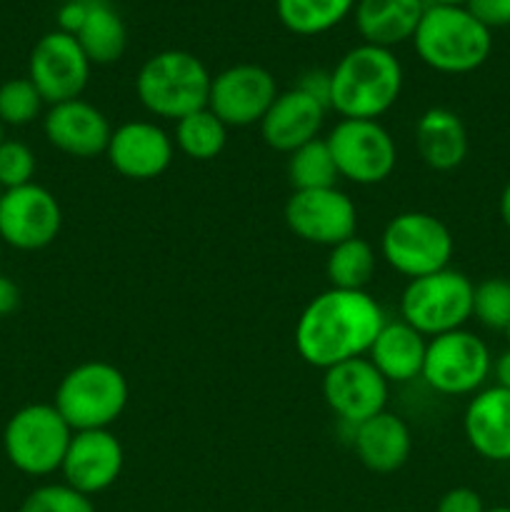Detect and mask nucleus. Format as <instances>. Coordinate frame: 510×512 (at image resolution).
I'll return each instance as SVG.
<instances>
[{
  "label": "nucleus",
  "instance_id": "obj_40",
  "mask_svg": "<svg viewBox=\"0 0 510 512\" xmlns=\"http://www.w3.org/2000/svg\"><path fill=\"white\" fill-rule=\"evenodd\" d=\"M500 218H503L505 228L510 230V183L503 188V195H500Z\"/></svg>",
  "mask_w": 510,
  "mask_h": 512
},
{
  "label": "nucleus",
  "instance_id": "obj_43",
  "mask_svg": "<svg viewBox=\"0 0 510 512\" xmlns=\"http://www.w3.org/2000/svg\"><path fill=\"white\" fill-rule=\"evenodd\" d=\"M5 140V135H3V123H0V143H3Z\"/></svg>",
  "mask_w": 510,
  "mask_h": 512
},
{
  "label": "nucleus",
  "instance_id": "obj_14",
  "mask_svg": "<svg viewBox=\"0 0 510 512\" xmlns=\"http://www.w3.org/2000/svg\"><path fill=\"white\" fill-rule=\"evenodd\" d=\"M278 93L273 73L263 65H230L213 75L208 108L228 128H250V125H260Z\"/></svg>",
  "mask_w": 510,
  "mask_h": 512
},
{
  "label": "nucleus",
  "instance_id": "obj_18",
  "mask_svg": "<svg viewBox=\"0 0 510 512\" xmlns=\"http://www.w3.org/2000/svg\"><path fill=\"white\" fill-rule=\"evenodd\" d=\"M48 143L70 158H95L108 150L113 125L100 108L83 98L50 105L43 118Z\"/></svg>",
  "mask_w": 510,
  "mask_h": 512
},
{
  "label": "nucleus",
  "instance_id": "obj_36",
  "mask_svg": "<svg viewBox=\"0 0 510 512\" xmlns=\"http://www.w3.org/2000/svg\"><path fill=\"white\" fill-rule=\"evenodd\" d=\"M303 93L313 95L315 100H320L323 105H328L330 110V70H308V73L300 78V83L295 85Z\"/></svg>",
  "mask_w": 510,
  "mask_h": 512
},
{
  "label": "nucleus",
  "instance_id": "obj_8",
  "mask_svg": "<svg viewBox=\"0 0 510 512\" xmlns=\"http://www.w3.org/2000/svg\"><path fill=\"white\" fill-rule=\"evenodd\" d=\"M453 250L455 240L448 225L420 210L395 215L380 235L383 260L410 280L450 268Z\"/></svg>",
  "mask_w": 510,
  "mask_h": 512
},
{
  "label": "nucleus",
  "instance_id": "obj_7",
  "mask_svg": "<svg viewBox=\"0 0 510 512\" xmlns=\"http://www.w3.org/2000/svg\"><path fill=\"white\" fill-rule=\"evenodd\" d=\"M473 288L468 275L453 268L410 280L400 295V320L425 338L460 330L473 318Z\"/></svg>",
  "mask_w": 510,
  "mask_h": 512
},
{
  "label": "nucleus",
  "instance_id": "obj_37",
  "mask_svg": "<svg viewBox=\"0 0 510 512\" xmlns=\"http://www.w3.org/2000/svg\"><path fill=\"white\" fill-rule=\"evenodd\" d=\"M85 15H88V0H65L63 8L58 10V30L75 35L85 23Z\"/></svg>",
  "mask_w": 510,
  "mask_h": 512
},
{
  "label": "nucleus",
  "instance_id": "obj_6",
  "mask_svg": "<svg viewBox=\"0 0 510 512\" xmlns=\"http://www.w3.org/2000/svg\"><path fill=\"white\" fill-rule=\"evenodd\" d=\"M70 440H73V428L65 423L53 403L25 405L3 430L5 458L15 470L33 478L58 473Z\"/></svg>",
  "mask_w": 510,
  "mask_h": 512
},
{
  "label": "nucleus",
  "instance_id": "obj_35",
  "mask_svg": "<svg viewBox=\"0 0 510 512\" xmlns=\"http://www.w3.org/2000/svg\"><path fill=\"white\" fill-rule=\"evenodd\" d=\"M435 512H485V505L473 488H453L440 498Z\"/></svg>",
  "mask_w": 510,
  "mask_h": 512
},
{
  "label": "nucleus",
  "instance_id": "obj_31",
  "mask_svg": "<svg viewBox=\"0 0 510 512\" xmlns=\"http://www.w3.org/2000/svg\"><path fill=\"white\" fill-rule=\"evenodd\" d=\"M473 318L483 328L505 333L510 325V280L485 278L473 288Z\"/></svg>",
  "mask_w": 510,
  "mask_h": 512
},
{
  "label": "nucleus",
  "instance_id": "obj_39",
  "mask_svg": "<svg viewBox=\"0 0 510 512\" xmlns=\"http://www.w3.org/2000/svg\"><path fill=\"white\" fill-rule=\"evenodd\" d=\"M493 378L498 388L510 390V348L493 360Z\"/></svg>",
  "mask_w": 510,
  "mask_h": 512
},
{
  "label": "nucleus",
  "instance_id": "obj_23",
  "mask_svg": "<svg viewBox=\"0 0 510 512\" xmlns=\"http://www.w3.org/2000/svg\"><path fill=\"white\" fill-rule=\"evenodd\" d=\"M428 3L425 0H358L355 28L368 45L393 48L413 40Z\"/></svg>",
  "mask_w": 510,
  "mask_h": 512
},
{
  "label": "nucleus",
  "instance_id": "obj_38",
  "mask_svg": "<svg viewBox=\"0 0 510 512\" xmlns=\"http://www.w3.org/2000/svg\"><path fill=\"white\" fill-rule=\"evenodd\" d=\"M20 305V288L8 278L0 275V315H10Z\"/></svg>",
  "mask_w": 510,
  "mask_h": 512
},
{
  "label": "nucleus",
  "instance_id": "obj_27",
  "mask_svg": "<svg viewBox=\"0 0 510 512\" xmlns=\"http://www.w3.org/2000/svg\"><path fill=\"white\" fill-rule=\"evenodd\" d=\"M375 268H378V255L373 245L358 235L333 245L325 260L330 288L338 290H365L373 283Z\"/></svg>",
  "mask_w": 510,
  "mask_h": 512
},
{
  "label": "nucleus",
  "instance_id": "obj_12",
  "mask_svg": "<svg viewBox=\"0 0 510 512\" xmlns=\"http://www.w3.org/2000/svg\"><path fill=\"white\" fill-rule=\"evenodd\" d=\"M90 60L75 35L53 30L30 50L28 78L48 105L65 103L83 95L90 80Z\"/></svg>",
  "mask_w": 510,
  "mask_h": 512
},
{
  "label": "nucleus",
  "instance_id": "obj_29",
  "mask_svg": "<svg viewBox=\"0 0 510 512\" xmlns=\"http://www.w3.org/2000/svg\"><path fill=\"white\" fill-rule=\"evenodd\" d=\"M288 180L293 190L338 188V168L325 138H315L288 155Z\"/></svg>",
  "mask_w": 510,
  "mask_h": 512
},
{
  "label": "nucleus",
  "instance_id": "obj_30",
  "mask_svg": "<svg viewBox=\"0 0 510 512\" xmlns=\"http://www.w3.org/2000/svg\"><path fill=\"white\" fill-rule=\"evenodd\" d=\"M45 100L30 78H13L0 85V123L23 128L30 125L43 110Z\"/></svg>",
  "mask_w": 510,
  "mask_h": 512
},
{
  "label": "nucleus",
  "instance_id": "obj_11",
  "mask_svg": "<svg viewBox=\"0 0 510 512\" xmlns=\"http://www.w3.org/2000/svg\"><path fill=\"white\" fill-rule=\"evenodd\" d=\"M285 225L305 243L333 248L355 235L358 208L338 188L293 190L285 203Z\"/></svg>",
  "mask_w": 510,
  "mask_h": 512
},
{
  "label": "nucleus",
  "instance_id": "obj_33",
  "mask_svg": "<svg viewBox=\"0 0 510 512\" xmlns=\"http://www.w3.org/2000/svg\"><path fill=\"white\" fill-rule=\"evenodd\" d=\"M35 153L20 140L5 138L0 143V188L13 190L33 183Z\"/></svg>",
  "mask_w": 510,
  "mask_h": 512
},
{
  "label": "nucleus",
  "instance_id": "obj_16",
  "mask_svg": "<svg viewBox=\"0 0 510 512\" xmlns=\"http://www.w3.org/2000/svg\"><path fill=\"white\" fill-rule=\"evenodd\" d=\"M123 465V445L110 430H80L73 433L60 473L65 485L93 498L113 488Z\"/></svg>",
  "mask_w": 510,
  "mask_h": 512
},
{
  "label": "nucleus",
  "instance_id": "obj_42",
  "mask_svg": "<svg viewBox=\"0 0 510 512\" xmlns=\"http://www.w3.org/2000/svg\"><path fill=\"white\" fill-rule=\"evenodd\" d=\"M485 512H510V508H493V510H485Z\"/></svg>",
  "mask_w": 510,
  "mask_h": 512
},
{
  "label": "nucleus",
  "instance_id": "obj_21",
  "mask_svg": "<svg viewBox=\"0 0 510 512\" xmlns=\"http://www.w3.org/2000/svg\"><path fill=\"white\" fill-rule=\"evenodd\" d=\"M353 448L370 473L388 475L403 468L413 453V433L395 413H378L353 428Z\"/></svg>",
  "mask_w": 510,
  "mask_h": 512
},
{
  "label": "nucleus",
  "instance_id": "obj_44",
  "mask_svg": "<svg viewBox=\"0 0 510 512\" xmlns=\"http://www.w3.org/2000/svg\"><path fill=\"white\" fill-rule=\"evenodd\" d=\"M505 338H508V343H510V325H508V330H505Z\"/></svg>",
  "mask_w": 510,
  "mask_h": 512
},
{
  "label": "nucleus",
  "instance_id": "obj_28",
  "mask_svg": "<svg viewBox=\"0 0 510 512\" xmlns=\"http://www.w3.org/2000/svg\"><path fill=\"white\" fill-rule=\"evenodd\" d=\"M173 143L190 160H213L223 153L228 143V125L210 108L195 110L175 120Z\"/></svg>",
  "mask_w": 510,
  "mask_h": 512
},
{
  "label": "nucleus",
  "instance_id": "obj_17",
  "mask_svg": "<svg viewBox=\"0 0 510 512\" xmlns=\"http://www.w3.org/2000/svg\"><path fill=\"white\" fill-rule=\"evenodd\" d=\"M105 155L123 178L153 180L173 163L175 143L160 125L150 120H130L113 130Z\"/></svg>",
  "mask_w": 510,
  "mask_h": 512
},
{
  "label": "nucleus",
  "instance_id": "obj_13",
  "mask_svg": "<svg viewBox=\"0 0 510 512\" xmlns=\"http://www.w3.org/2000/svg\"><path fill=\"white\" fill-rule=\"evenodd\" d=\"M63 210L58 198L38 183L5 190L0 198V240L15 250H43L58 238Z\"/></svg>",
  "mask_w": 510,
  "mask_h": 512
},
{
  "label": "nucleus",
  "instance_id": "obj_15",
  "mask_svg": "<svg viewBox=\"0 0 510 512\" xmlns=\"http://www.w3.org/2000/svg\"><path fill=\"white\" fill-rule=\"evenodd\" d=\"M390 383L368 358H353L333 365L323 375V398L328 408L350 428L383 413Z\"/></svg>",
  "mask_w": 510,
  "mask_h": 512
},
{
  "label": "nucleus",
  "instance_id": "obj_19",
  "mask_svg": "<svg viewBox=\"0 0 510 512\" xmlns=\"http://www.w3.org/2000/svg\"><path fill=\"white\" fill-rule=\"evenodd\" d=\"M325 115H328V105L300 88H290L278 93L265 118L260 120V135L268 148L290 155L300 145L320 138Z\"/></svg>",
  "mask_w": 510,
  "mask_h": 512
},
{
  "label": "nucleus",
  "instance_id": "obj_3",
  "mask_svg": "<svg viewBox=\"0 0 510 512\" xmlns=\"http://www.w3.org/2000/svg\"><path fill=\"white\" fill-rule=\"evenodd\" d=\"M418 58L445 75L473 73L493 50L490 30L468 8L430 5L413 35Z\"/></svg>",
  "mask_w": 510,
  "mask_h": 512
},
{
  "label": "nucleus",
  "instance_id": "obj_24",
  "mask_svg": "<svg viewBox=\"0 0 510 512\" xmlns=\"http://www.w3.org/2000/svg\"><path fill=\"white\" fill-rule=\"evenodd\" d=\"M415 150L430 170L448 173L468 158V130L448 108H430L415 125Z\"/></svg>",
  "mask_w": 510,
  "mask_h": 512
},
{
  "label": "nucleus",
  "instance_id": "obj_9",
  "mask_svg": "<svg viewBox=\"0 0 510 512\" xmlns=\"http://www.w3.org/2000/svg\"><path fill=\"white\" fill-rule=\"evenodd\" d=\"M493 373V358L483 338L460 328L428 340L423 375L440 395H475Z\"/></svg>",
  "mask_w": 510,
  "mask_h": 512
},
{
  "label": "nucleus",
  "instance_id": "obj_25",
  "mask_svg": "<svg viewBox=\"0 0 510 512\" xmlns=\"http://www.w3.org/2000/svg\"><path fill=\"white\" fill-rule=\"evenodd\" d=\"M75 40L93 65H110L123 58L128 33L118 10L108 0H88V15Z\"/></svg>",
  "mask_w": 510,
  "mask_h": 512
},
{
  "label": "nucleus",
  "instance_id": "obj_20",
  "mask_svg": "<svg viewBox=\"0 0 510 512\" xmlns=\"http://www.w3.org/2000/svg\"><path fill=\"white\" fill-rule=\"evenodd\" d=\"M470 448L490 463H510V390L483 388L470 398L463 415Z\"/></svg>",
  "mask_w": 510,
  "mask_h": 512
},
{
  "label": "nucleus",
  "instance_id": "obj_2",
  "mask_svg": "<svg viewBox=\"0 0 510 512\" xmlns=\"http://www.w3.org/2000/svg\"><path fill=\"white\" fill-rule=\"evenodd\" d=\"M403 90V65L378 45L350 48L330 70V110L348 120H378Z\"/></svg>",
  "mask_w": 510,
  "mask_h": 512
},
{
  "label": "nucleus",
  "instance_id": "obj_34",
  "mask_svg": "<svg viewBox=\"0 0 510 512\" xmlns=\"http://www.w3.org/2000/svg\"><path fill=\"white\" fill-rule=\"evenodd\" d=\"M465 8L488 30L510 25V0H470Z\"/></svg>",
  "mask_w": 510,
  "mask_h": 512
},
{
  "label": "nucleus",
  "instance_id": "obj_4",
  "mask_svg": "<svg viewBox=\"0 0 510 512\" xmlns=\"http://www.w3.org/2000/svg\"><path fill=\"white\" fill-rule=\"evenodd\" d=\"M210 83L213 75L198 55L188 50H163L140 65L135 95L155 118L180 120L208 108Z\"/></svg>",
  "mask_w": 510,
  "mask_h": 512
},
{
  "label": "nucleus",
  "instance_id": "obj_32",
  "mask_svg": "<svg viewBox=\"0 0 510 512\" xmlns=\"http://www.w3.org/2000/svg\"><path fill=\"white\" fill-rule=\"evenodd\" d=\"M20 512H95L93 500L65 483L35 488L20 505Z\"/></svg>",
  "mask_w": 510,
  "mask_h": 512
},
{
  "label": "nucleus",
  "instance_id": "obj_10",
  "mask_svg": "<svg viewBox=\"0 0 510 512\" xmlns=\"http://www.w3.org/2000/svg\"><path fill=\"white\" fill-rule=\"evenodd\" d=\"M340 178L355 185H378L393 175L398 165V145L378 120L340 118L328 138Z\"/></svg>",
  "mask_w": 510,
  "mask_h": 512
},
{
  "label": "nucleus",
  "instance_id": "obj_5",
  "mask_svg": "<svg viewBox=\"0 0 510 512\" xmlns=\"http://www.w3.org/2000/svg\"><path fill=\"white\" fill-rule=\"evenodd\" d=\"M128 380L123 370L105 360H88L65 373L53 405L65 423L80 430H108L128 405Z\"/></svg>",
  "mask_w": 510,
  "mask_h": 512
},
{
  "label": "nucleus",
  "instance_id": "obj_22",
  "mask_svg": "<svg viewBox=\"0 0 510 512\" xmlns=\"http://www.w3.org/2000/svg\"><path fill=\"white\" fill-rule=\"evenodd\" d=\"M428 340L405 320H385L365 358L388 383L403 385L423 375Z\"/></svg>",
  "mask_w": 510,
  "mask_h": 512
},
{
  "label": "nucleus",
  "instance_id": "obj_45",
  "mask_svg": "<svg viewBox=\"0 0 510 512\" xmlns=\"http://www.w3.org/2000/svg\"><path fill=\"white\" fill-rule=\"evenodd\" d=\"M3 193H5V190H3V188H0V198H3Z\"/></svg>",
  "mask_w": 510,
  "mask_h": 512
},
{
  "label": "nucleus",
  "instance_id": "obj_1",
  "mask_svg": "<svg viewBox=\"0 0 510 512\" xmlns=\"http://www.w3.org/2000/svg\"><path fill=\"white\" fill-rule=\"evenodd\" d=\"M385 325V313L368 290L328 288L315 295L295 323V350L308 365L328 370L365 358Z\"/></svg>",
  "mask_w": 510,
  "mask_h": 512
},
{
  "label": "nucleus",
  "instance_id": "obj_26",
  "mask_svg": "<svg viewBox=\"0 0 510 512\" xmlns=\"http://www.w3.org/2000/svg\"><path fill=\"white\" fill-rule=\"evenodd\" d=\"M355 10V0H275V13L295 35H323Z\"/></svg>",
  "mask_w": 510,
  "mask_h": 512
},
{
  "label": "nucleus",
  "instance_id": "obj_41",
  "mask_svg": "<svg viewBox=\"0 0 510 512\" xmlns=\"http://www.w3.org/2000/svg\"><path fill=\"white\" fill-rule=\"evenodd\" d=\"M470 0H430V5H448V8H465Z\"/></svg>",
  "mask_w": 510,
  "mask_h": 512
}]
</instances>
